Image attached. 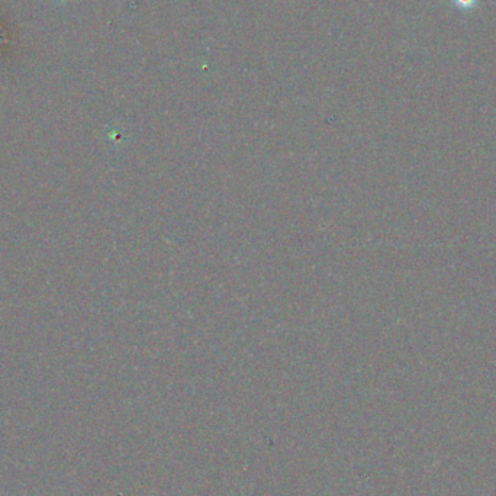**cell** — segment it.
<instances>
[{
    "instance_id": "1",
    "label": "cell",
    "mask_w": 496,
    "mask_h": 496,
    "mask_svg": "<svg viewBox=\"0 0 496 496\" xmlns=\"http://www.w3.org/2000/svg\"><path fill=\"white\" fill-rule=\"evenodd\" d=\"M453 2L460 9H472L476 5L478 0H453Z\"/></svg>"
},
{
    "instance_id": "2",
    "label": "cell",
    "mask_w": 496,
    "mask_h": 496,
    "mask_svg": "<svg viewBox=\"0 0 496 496\" xmlns=\"http://www.w3.org/2000/svg\"><path fill=\"white\" fill-rule=\"evenodd\" d=\"M52 2L55 5H58V6H66L70 2V0H52Z\"/></svg>"
},
{
    "instance_id": "3",
    "label": "cell",
    "mask_w": 496,
    "mask_h": 496,
    "mask_svg": "<svg viewBox=\"0 0 496 496\" xmlns=\"http://www.w3.org/2000/svg\"><path fill=\"white\" fill-rule=\"evenodd\" d=\"M0 43H2V38H0Z\"/></svg>"
}]
</instances>
